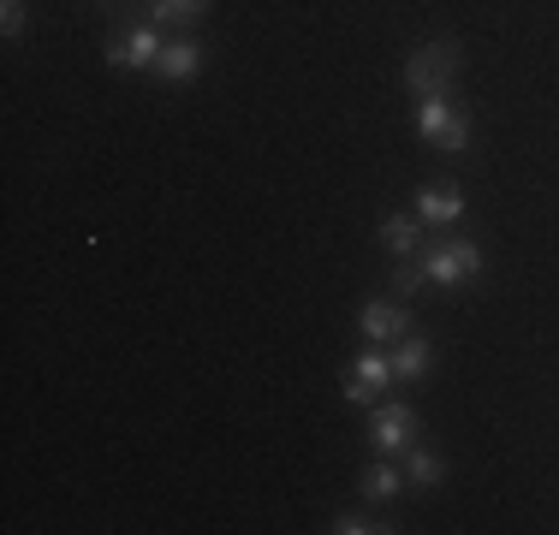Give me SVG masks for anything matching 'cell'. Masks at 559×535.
I'll list each match as a JSON object with an SVG mask.
<instances>
[{
  "instance_id": "cell-18",
  "label": "cell",
  "mask_w": 559,
  "mask_h": 535,
  "mask_svg": "<svg viewBox=\"0 0 559 535\" xmlns=\"http://www.w3.org/2000/svg\"><path fill=\"white\" fill-rule=\"evenodd\" d=\"M96 7H108V12H114V7H119V0H96Z\"/></svg>"
},
{
  "instance_id": "cell-7",
  "label": "cell",
  "mask_w": 559,
  "mask_h": 535,
  "mask_svg": "<svg viewBox=\"0 0 559 535\" xmlns=\"http://www.w3.org/2000/svg\"><path fill=\"white\" fill-rule=\"evenodd\" d=\"M357 328H364L369 345H388V340H405L417 321H411L405 304H388V298H369L364 310H357Z\"/></svg>"
},
{
  "instance_id": "cell-4",
  "label": "cell",
  "mask_w": 559,
  "mask_h": 535,
  "mask_svg": "<svg viewBox=\"0 0 559 535\" xmlns=\"http://www.w3.org/2000/svg\"><path fill=\"white\" fill-rule=\"evenodd\" d=\"M417 131H423V143H435V150H447V155L471 150V119H464L447 96L417 102Z\"/></svg>"
},
{
  "instance_id": "cell-10",
  "label": "cell",
  "mask_w": 559,
  "mask_h": 535,
  "mask_svg": "<svg viewBox=\"0 0 559 535\" xmlns=\"http://www.w3.org/2000/svg\"><path fill=\"white\" fill-rule=\"evenodd\" d=\"M435 364V352H429V340H423L417 328L405 333V340H393V381H423Z\"/></svg>"
},
{
  "instance_id": "cell-14",
  "label": "cell",
  "mask_w": 559,
  "mask_h": 535,
  "mask_svg": "<svg viewBox=\"0 0 559 535\" xmlns=\"http://www.w3.org/2000/svg\"><path fill=\"white\" fill-rule=\"evenodd\" d=\"M209 12V0H150V24H197Z\"/></svg>"
},
{
  "instance_id": "cell-3",
  "label": "cell",
  "mask_w": 559,
  "mask_h": 535,
  "mask_svg": "<svg viewBox=\"0 0 559 535\" xmlns=\"http://www.w3.org/2000/svg\"><path fill=\"white\" fill-rule=\"evenodd\" d=\"M162 48H167L162 24H150V19L126 24V31H114V43H108V66H114V72H155Z\"/></svg>"
},
{
  "instance_id": "cell-6",
  "label": "cell",
  "mask_w": 559,
  "mask_h": 535,
  "mask_svg": "<svg viewBox=\"0 0 559 535\" xmlns=\"http://www.w3.org/2000/svg\"><path fill=\"white\" fill-rule=\"evenodd\" d=\"M411 440H417V411H411L405 399H393V405H369V447L376 452H405Z\"/></svg>"
},
{
  "instance_id": "cell-12",
  "label": "cell",
  "mask_w": 559,
  "mask_h": 535,
  "mask_svg": "<svg viewBox=\"0 0 559 535\" xmlns=\"http://www.w3.org/2000/svg\"><path fill=\"white\" fill-rule=\"evenodd\" d=\"M441 476H447L441 452H429V447L411 440V447H405V482H411V488H441Z\"/></svg>"
},
{
  "instance_id": "cell-1",
  "label": "cell",
  "mask_w": 559,
  "mask_h": 535,
  "mask_svg": "<svg viewBox=\"0 0 559 535\" xmlns=\"http://www.w3.org/2000/svg\"><path fill=\"white\" fill-rule=\"evenodd\" d=\"M464 72V48L452 43V36H435V43H423L417 54L405 60V90L411 96H452V78Z\"/></svg>"
},
{
  "instance_id": "cell-5",
  "label": "cell",
  "mask_w": 559,
  "mask_h": 535,
  "mask_svg": "<svg viewBox=\"0 0 559 535\" xmlns=\"http://www.w3.org/2000/svg\"><path fill=\"white\" fill-rule=\"evenodd\" d=\"M393 387V357H381V352H364L352 369H345V381H340V393L352 399V405H381V393Z\"/></svg>"
},
{
  "instance_id": "cell-15",
  "label": "cell",
  "mask_w": 559,
  "mask_h": 535,
  "mask_svg": "<svg viewBox=\"0 0 559 535\" xmlns=\"http://www.w3.org/2000/svg\"><path fill=\"white\" fill-rule=\"evenodd\" d=\"M328 530H334V535H393L399 524H388V518H369V512H340Z\"/></svg>"
},
{
  "instance_id": "cell-11",
  "label": "cell",
  "mask_w": 559,
  "mask_h": 535,
  "mask_svg": "<svg viewBox=\"0 0 559 535\" xmlns=\"http://www.w3.org/2000/svg\"><path fill=\"white\" fill-rule=\"evenodd\" d=\"M417 233H423V214L417 209H411V214H388V221H381V245H388L399 262L417 257Z\"/></svg>"
},
{
  "instance_id": "cell-17",
  "label": "cell",
  "mask_w": 559,
  "mask_h": 535,
  "mask_svg": "<svg viewBox=\"0 0 559 535\" xmlns=\"http://www.w3.org/2000/svg\"><path fill=\"white\" fill-rule=\"evenodd\" d=\"M0 31H7V43L24 36V0H0Z\"/></svg>"
},
{
  "instance_id": "cell-9",
  "label": "cell",
  "mask_w": 559,
  "mask_h": 535,
  "mask_svg": "<svg viewBox=\"0 0 559 535\" xmlns=\"http://www.w3.org/2000/svg\"><path fill=\"white\" fill-rule=\"evenodd\" d=\"M197 66H203V43H197V36H167L162 60H155V78H162V84H191Z\"/></svg>"
},
{
  "instance_id": "cell-8",
  "label": "cell",
  "mask_w": 559,
  "mask_h": 535,
  "mask_svg": "<svg viewBox=\"0 0 559 535\" xmlns=\"http://www.w3.org/2000/svg\"><path fill=\"white\" fill-rule=\"evenodd\" d=\"M417 214H423V226H459L464 221V191L452 179L423 185V191H417Z\"/></svg>"
},
{
  "instance_id": "cell-2",
  "label": "cell",
  "mask_w": 559,
  "mask_h": 535,
  "mask_svg": "<svg viewBox=\"0 0 559 535\" xmlns=\"http://www.w3.org/2000/svg\"><path fill=\"white\" fill-rule=\"evenodd\" d=\"M423 274H429V286L459 292V286H471V280L483 274V250H476L471 238H441V245L423 257Z\"/></svg>"
},
{
  "instance_id": "cell-16",
  "label": "cell",
  "mask_w": 559,
  "mask_h": 535,
  "mask_svg": "<svg viewBox=\"0 0 559 535\" xmlns=\"http://www.w3.org/2000/svg\"><path fill=\"white\" fill-rule=\"evenodd\" d=\"M423 286H429V274H423V262H411V257H405V262L393 268V292H399V298H417Z\"/></svg>"
},
{
  "instance_id": "cell-13",
  "label": "cell",
  "mask_w": 559,
  "mask_h": 535,
  "mask_svg": "<svg viewBox=\"0 0 559 535\" xmlns=\"http://www.w3.org/2000/svg\"><path fill=\"white\" fill-rule=\"evenodd\" d=\"M399 488H405V471H393L388 459H376L364 476H357V494H364V500H393Z\"/></svg>"
}]
</instances>
